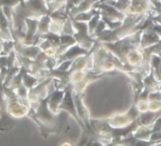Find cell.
Wrapping results in <instances>:
<instances>
[{
  "label": "cell",
  "instance_id": "obj_2",
  "mask_svg": "<svg viewBox=\"0 0 161 146\" xmlns=\"http://www.w3.org/2000/svg\"><path fill=\"white\" fill-rule=\"evenodd\" d=\"M73 94H74V100H75V108L77 110V114H78L80 120L85 125V126L88 130V133H89V129L91 127V121H92V117H91L89 109L85 106V104L83 102L82 94H78L74 92H73Z\"/></svg>",
  "mask_w": 161,
  "mask_h": 146
},
{
  "label": "cell",
  "instance_id": "obj_14",
  "mask_svg": "<svg viewBox=\"0 0 161 146\" xmlns=\"http://www.w3.org/2000/svg\"><path fill=\"white\" fill-rule=\"evenodd\" d=\"M60 146H75L73 143H69V142H65V143H63Z\"/></svg>",
  "mask_w": 161,
  "mask_h": 146
},
{
  "label": "cell",
  "instance_id": "obj_18",
  "mask_svg": "<svg viewBox=\"0 0 161 146\" xmlns=\"http://www.w3.org/2000/svg\"><path fill=\"white\" fill-rule=\"evenodd\" d=\"M25 0H20V3H23V2H25Z\"/></svg>",
  "mask_w": 161,
  "mask_h": 146
},
{
  "label": "cell",
  "instance_id": "obj_5",
  "mask_svg": "<svg viewBox=\"0 0 161 146\" xmlns=\"http://www.w3.org/2000/svg\"><path fill=\"white\" fill-rule=\"evenodd\" d=\"M12 40L11 36V25L8 18L5 16L2 8H0V41Z\"/></svg>",
  "mask_w": 161,
  "mask_h": 146
},
{
  "label": "cell",
  "instance_id": "obj_6",
  "mask_svg": "<svg viewBox=\"0 0 161 146\" xmlns=\"http://www.w3.org/2000/svg\"><path fill=\"white\" fill-rule=\"evenodd\" d=\"M161 116V110L159 111H151L147 110L145 112L140 113L138 121L141 126H151L157 121V119Z\"/></svg>",
  "mask_w": 161,
  "mask_h": 146
},
{
  "label": "cell",
  "instance_id": "obj_9",
  "mask_svg": "<svg viewBox=\"0 0 161 146\" xmlns=\"http://www.w3.org/2000/svg\"><path fill=\"white\" fill-rule=\"evenodd\" d=\"M50 24H51V17L49 14L43 15L39 19L38 23V32L37 34L39 36L45 34L50 31Z\"/></svg>",
  "mask_w": 161,
  "mask_h": 146
},
{
  "label": "cell",
  "instance_id": "obj_17",
  "mask_svg": "<svg viewBox=\"0 0 161 146\" xmlns=\"http://www.w3.org/2000/svg\"><path fill=\"white\" fill-rule=\"evenodd\" d=\"M155 146H161V143H157Z\"/></svg>",
  "mask_w": 161,
  "mask_h": 146
},
{
  "label": "cell",
  "instance_id": "obj_12",
  "mask_svg": "<svg viewBox=\"0 0 161 146\" xmlns=\"http://www.w3.org/2000/svg\"><path fill=\"white\" fill-rule=\"evenodd\" d=\"M150 128H151L152 133H154V132H158V131L161 132V116H159V117L157 119V121L154 123V125H153V126H150Z\"/></svg>",
  "mask_w": 161,
  "mask_h": 146
},
{
  "label": "cell",
  "instance_id": "obj_15",
  "mask_svg": "<svg viewBox=\"0 0 161 146\" xmlns=\"http://www.w3.org/2000/svg\"><path fill=\"white\" fill-rule=\"evenodd\" d=\"M92 140H91V141H90V142H89V143H87L85 146H92Z\"/></svg>",
  "mask_w": 161,
  "mask_h": 146
},
{
  "label": "cell",
  "instance_id": "obj_10",
  "mask_svg": "<svg viewBox=\"0 0 161 146\" xmlns=\"http://www.w3.org/2000/svg\"><path fill=\"white\" fill-rule=\"evenodd\" d=\"M148 107H149V110L151 111H159L161 110V101H157V100L148 101Z\"/></svg>",
  "mask_w": 161,
  "mask_h": 146
},
{
  "label": "cell",
  "instance_id": "obj_16",
  "mask_svg": "<svg viewBox=\"0 0 161 146\" xmlns=\"http://www.w3.org/2000/svg\"><path fill=\"white\" fill-rule=\"evenodd\" d=\"M159 81H161V66L160 69H159Z\"/></svg>",
  "mask_w": 161,
  "mask_h": 146
},
{
  "label": "cell",
  "instance_id": "obj_3",
  "mask_svg": "<svg viewBox=\"0 0 161 146\" xmlns=\"http://www.w3.org/2000/svg\"><path fill=\"white\" fill-rule=\"evenodd\" d=\"M64 94H65V87L61 88L60 86H57L50 93L48 96V108L53 113L55 114L58 113V108L63 100Z\"/></svg>",
  "mask_w": 161,
  "mask_h": 146
},
{
  "label": "cell",
  "instance_id": "obj_4",
  "mask_svg": "<svg viewBox=\"0 0 161 146\" xmlns=\"http://www.w3.org/2000/svg\"><path fill=\"white\" fill-rule=\"evenodd\" d=\"M90 52H88V50L84 49L83 47H81L79 44H74L71 47H69L64 53H62L61 55H59L57 58L58 60V65L65 60H74L76 58L80 57V56H84L89 54Z\"/></svg>",
  "mask_w": 161,
  "mask_h": 146
},
{
  "label": "cell",
  "instance_id": "obj_7",
  "mask_svg": "<svg viewBox=\"0 0 161 146\" xmlns=\"http://www.w3.org/2000/svg\"><path fill=\"white\" fill-rule=\"evenodd\" d=\"M119 144L124 146H155L157 143L153 141H144V140L134 139L132 137H128L121 141Z\"/></svg>",
  "mask_w": 161,
  "mask_h": 146
},
{
  "label": "cell",
  "instance_id": "obj_8",
  "mask_svg": "<svg viewBox=\"0 0 161 146\" xmlns=\"http://www.w3.org/2000/svg\"><path fill=\"white\" fill-rule=\"evenodd\" d=\"M22 84L29 91L39 84V77L37 76H34V75L28 73L25 69V72L23 75V79H22Z\"/></svg>",
  "mask_w": 161,
  "mask_h": 146
},
{
  "label": "cell",
  "instance_id": "obj_1",
  "mask_svg": "<svg viewBox=\"0 0 161 146\" xmlns=\"http://www.w3.org/2000/svg\"><path fill=\"white\" fill-rule=\"evenodd\" d=\"M60 110H64V111H67L75 120V122L78 124V126L81 127L82 129V135H87V136H90L89 133H88V130L85 126V125L83 124V122L80 120L78 114H77V110H76V108H75V100H74V94H73V89L71 86L67 85L65 87V94H64V97H63V100L61 102V104L59 105V108H58V111ZM91 138V137H90Z\"/></svg>",
  "mask_w": 161,
  "mask_h": 146
},
{
  "label": "cell",
  "instance_id": "obj_13",
  "mask_svg": "<svg viewBox=\"0 0 161 146\" xmlns=\"http://www.w3.org/2000/svg\"><path fill=\"white\" fill-rule=\"evenodd\" d=\"M118 145L116 143H102V142H99V141H92V146H116Z\"/></svg>",
  "mask_w": 161,
  "mask_h": 146
},
{
  "label": "cell",
  "instance_id": "obj_11",
  "mask_svg": "<svg viewBox=\"0 0 161 146\" xmlns=\"http://www.w3.org/2000/svg\"><path fill=\"white\" fill-rule=\"evenodd\" d=\"M19 3H20V0H0V8H2V7L14 8Z\"/></svg>",
  "mask_w": 161,
  "mask_h": 146
}]
</instances>
